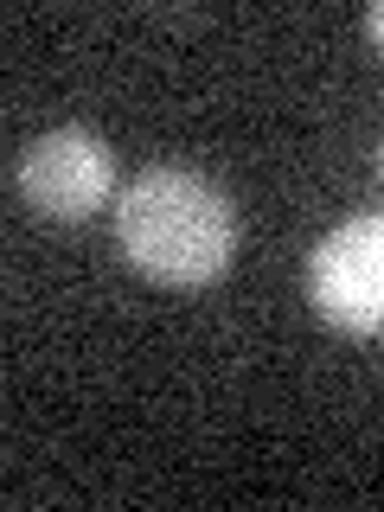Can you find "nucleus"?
I'll list each match as a JSON object with an SVG mask.
<instances>
[{
  "instance_id": "f257e3e1",
  "label": "nucleus",
  "mask_w": 384,
  "mask_h": 512,
  "mask_svg": "<svg viewBox=\"0 0 384 512\" xmlns=\"http://www.w3.org/2000/svg\"><path fill=\"white\" fill-rule=\"evenodd\" d=\"M116 244L135 276L205 288L237 256V205L192 167H148L116 192Z\"/></svg>"
},
{
  "instance_id": "f03ea898",
  "label": "nucleus",
  "mask_w": 384,
  "mask_h": 512,
  "mask_svg": "<svg viewBox=\"0 0 384 512\" xmlns=\"http://www.w3.org/2000/svg\"><path fill=\"white\" fill-rule=\"evenodd\" d=\"M308 301L327 327L359 333V340H372L384 327V218L378 212L340 218L308 250Z\"/></svg>"
},
{
  "instance_id": "7ed1b4c3",
  "label": "nucleus",
  "mask_w": 384,
  "mask_h": 512,
  "mask_svg": "<svg viewBox=\"0 0 384 512\" xmlns=\"http://www.w3.org/2000/svg\"><path fill=\"white\" fill-rule=\"evenodd\" d=\"M20 192L39 218L52 224H84L109 205L116 192V148L96 128H45L39 141L20 154Z\"/></svg>"
}]
</instances>
